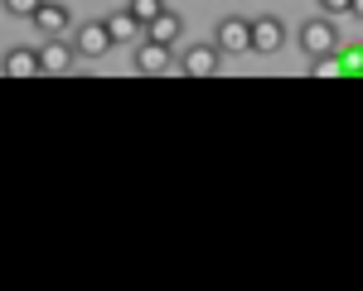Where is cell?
Listing matches in <instances>:
<instances>
[{
	"mask_svg": "<svg viewBox=\"0 0 363 291\" xmlns=\"http://www.w3.org/2000/svg\"><path fill=\"white\" fill-rule=\"evenodd\" d=\"M301 54L306 58H320V54H335V49H344L339 44V25H335V15H315V20H301Z\"/></svg>",
	"mask_w": 363,
	"mask_h": 291,
	"instance_id": "obj_1",
	"label": "cell"
},
{
	"mask_svg": "<svg viewBox=\"0 0 363 291\" xmlns=\"http://www.w3.org/2000/svg\"><path fill=\"white\" fill-rule=\"evenodd\" d=\"M223 49L218 44H189L184 49V58H179V73L184 78H218L223 73Z\"/></svg>",
	"mask_w": 363,
	"mask_h": 291,
	"instance_id": "obj_2",
	"label": "cell"
},
{
	"mask_svg": "<svg viewBox=\"0 0 363 291\" xmlns=\"http://www.w3.org/2000/svg\"><path fill=\"white\" fill-rule=\"evenodd\" d=\"M213 44H218L228 58L233 54H252V20L247 15H223L218 29H213Z\"/></svg>",
	"mask_w": 363,
	"mask_h": 291,
	"instance_id": "obj_3",
	"label": "cell"
},
{
	"mask_svg": "<svg viewBox=\"0 0 363 291\" xmlns=\"http://www.w3.org/2000/svg\"><path fill=\"white\" fill-rule=\"evenodd\" d=\"M73 58H83V54H78V44H68L63 34H58V39H44V44H39V73L68 78V73H73Z\"/></svg>",
	"mask_w": 363,
	"mask_h": 291,
	"instance_id": "obj_4",
	"label": "cell"
},
{
	"mask_svg": "<svg viewBox=\"0 0 363 291\" xmlns=\"http://www.w3.org/2000/svg\"><path fill=\"white\" fill-rule=\"evenodd\" d=\"M73 44H78V54H83V58H102L116 44L112 29H107V15H102V20H83V25L73 29Z\"/></svg>",
	"mask_w": 363,
	"mask_h": 291,
	"instance_id": "obj_5",
	"label": "cell"
},
{
	"mask_svg": "<svg viewBox=\"0 0 363 291\" xmlns=\"http://www.w3.org/2000/svg\"><path fill=\"white\" fill-rule=\"evenodd\" d=\"M131 68H136V73H169V68H174V63H169V44H160V39L145 34L136 44V63H131Z\"/></svg>",
	"mask_w": 363,
	"mask_h": 291,
	"instance_id": "obj_6",
	"label": "cell"
},
{
	"mask_svg": "<svg viewBox=\"0 0 363 291\" xmlns=\"http://www.w3.org/2000/svg\"><path fill=\"white\" fill-rule=\"evenodd\" d=\"M281 44H286V25H281L277 15L252 20V54H277Z\"/></svg>",
	"mask_w": 363,
	"mask_h": 291,
	"instance_id": "obj_7",
	"label": "cell"
},
{
	"mask_svg": "<svg viewBox=\"0 0 363 291\" xmlns=\"http://www.w3.org/2000/svg\"><path fill=\"white\" fill-rule=\"evenodd\" d=\"M107 29H112L116 44H140V39H145V20H136V15H131V5L112 10V15H107Z\"/></svg>",
	"mask_w": 363,
	"mask_h": 291,
	"instance_id": "obj_8",
	"label": "cell"
},
{
	"mask_svg": "<svg viewBox=\"0 0 363 291\" xmlns=\"http://www.w3.org/2000/svg\"><path fill=\"white\" fill-rule=\"evenodd\" d=\"M0 73H5V78H34V73H39V49H25V44L5 49V58H0Z\"/></svg>",
	"mask_w": 363,
	"mask_h": 291,
	"instance_id": "obj_9",
	"label": "cell"
},
{
	"mask_svg": "<svg viewBox=\"0 0 363 291\" xmlns=\"http://www.w3.org/2000/svg\"><path fill=\"white\" fill-rule=\"evenodd\" d=\"M68 20H73V15H68V5H58V0H44V10L34 15V25L44 29L49 39H58V34H68Z\"/></svg>",
	"mask_w": 363,
	"mask_h": 291,
	"instance_id": "obj_10",
	"label": "cell"
},
{
	"mask_svg": "<svg viewBox=\"0 0 363 291\" xmlns=\"http://www.w3.org/2000/svg\"><path fill=\"white\" fill-rule=\"evenodd\" d=\"M150 39H160V44H179V34H184V15H174V10H160L150 25H145Z\"/></svg>",
	"mask_w": 363,
	"mask_h": 291,
	"instance_id": "obj_11",
	"label": "cell"
},
{
	"mask_svg": "<svg viewBox=\"0 0 363 291\" xmlns=\"http://www.w3.org/2000/svg\"><path fill=\"white\" fill-rule=\"evenodd\" d=\"M310 78H349V68H344V58L335 54H320V58H310Z\"/></svg>",
	"mask_w": 363,
	"mask_h": 291,
	"instance_id": "obj_12",
	"label": "cell"
},
{
	"mask_svg": "<svg viewBox=\"0 0 363 291\" xmlns=\"http://www.w3.org/2000/svg\"><path fill=\"white\" fill-rule=\"evenodd\" d=\"M339 58H344L349 78H359V73H363V44H344V49H339Z\"/></svg>",
	"mask_w": 363,
	"mask_h": 291,
	"instance_id": "obj_13",
	"label": "cell"
},
{
	"mask_svg": "<svg viewBox=\"0 0 363 291\" xmlns=\"http://www.w3.org/2000/svg\"><path fill=\"white\" fill-rule=\"evenodd\" d=\"M126 5H131V15H136V20H145V25L165 10V0H126Z\"/></svg>",
	"mask_w": 363,
	"mask_h": 291,
	"instance_id": "obj_14",
	"label": "cell"
},
{
	"mask_svg": "<svg viewBox=\"0 0 363 291\" xmlns=\"http://www.w3.org/2000/svg\"><path fill=\"white\" fill-rule=\"evenodd\" d=\"M5 10H10L15 20H34V15L44 10V0H5Z\"/></svg>",
	"mask_w": 363,
	"mask_h": 291,
	"instance_id": "obj_15",
	"label": "cell"
},
{
	"mask_svg": "<svg viewBox=\"0 0 363 291\" xmlns=\"http://www.w3.org/2000/svg\"><path fill=\"white\" fill-rule=\"evenodd\" d=\"M320 10H325V15H354V0H320Z\"/></svg>",
	"mask_w": 363,
	"mask_h": 291,
	"instance_id": "obj_16",
	"label": "cell"
},
{
	"mask_svg": "<svg viewBox=\"0 0 363 291\" xmlns=\"http://www.w3.org/2000/svg\"><path fill=\"white\" fill-rule=\"evenodd\" d=\"M354 20H363V0H354Z\"/></svg>",
	"mask_w": 363,
	"mask_h": 291,
	"instance_id": "obj_17",
	"label": "cell"
}]
</instances>
